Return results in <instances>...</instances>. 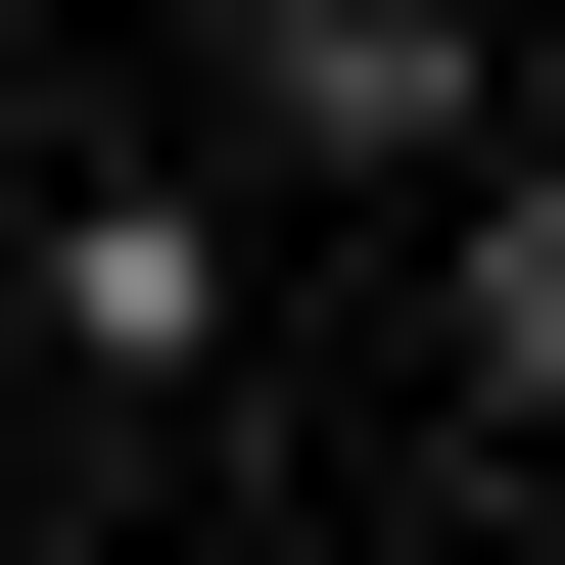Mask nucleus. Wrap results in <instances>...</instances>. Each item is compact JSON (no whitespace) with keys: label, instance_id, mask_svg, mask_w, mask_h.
Listing matches in <instances>:
<instances>
[{"label":"nucleus","instance_id":"1","mask_svg":"<svg viewBox=\"0 0 565 565\" xmlns=\"http://www.w3.org/2000/svg\"><path fill=\"white\" fill-rule=\"evenodd\" d=\"M236 95H282V141H471V0H282Z\"/></svg>","mask_w":565,"mask_h":565},{"label":"nucleus","instance_id":"2","mask_svg":"<svg viewBox=\"0 0 565 565\" xmlns=\"http://www.w3.org/2000/svg\"><path fill=\"white\" fill-rule=\"evenodd\" d=\"M424 330H471V424H565V141L471 189V282H424Z\"/></svg>","mask_w":565,"mask_h":565},{"label":"nucleus","instance_id":"3","mask_svg":"<svg viewBox=\"0 0 565 565\" xmlns=\"http://www.w3.org/2000/svg\"><path fill=\"white\" fill-rule=\"evenodd\" d=\"M0 236H47V189H0Z\"/></svg>","mask_w":565,"mask_h":565}]
</instances>
